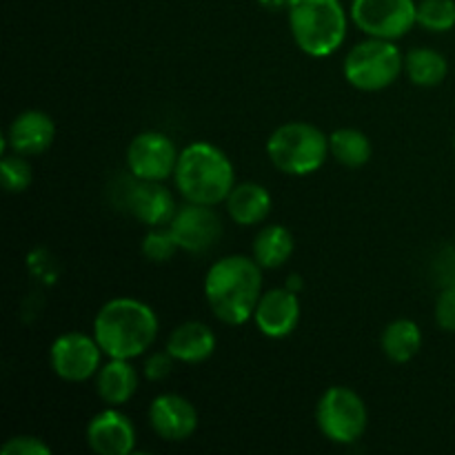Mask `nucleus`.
Listing matches in <instances>:
<instances>
[{"label": "nucleus", "mask_w": 455, "mask_h": 455, "mask_svg": "<svg viewBox=\"0 0 455 455\" xmlns=\"http://www.w3.org/2000/svg\"><path fill=\"white\" fill-rule=\"evenodd\" d=\"M262 296V267L253 258L227 256L213 262L204 278V298L220 323L240 327L253 318Z\"/></svg>", "instance_id": "nucleus-1"}, {"label": "nucleus", "mask_w": 455, "mask_h": 455, "mask_svg": "<svg viewBox=\"0 0 455 455\" xmlns=\"http://www.w3.org/2000/svg\"><path fill=\"white\" fill-rule=\"evenodd\" d=\"M158 315L136 298H114L105 302L93 320V338L105 355L133 360L145 354L158 338Z\"/></svg>", "instance_id": "nucleus-2"}, {"label": "nucleus", "mask_w": 455, "mask_h": 455, "mask_svg": "<svg viewBox=\"0 0 455 455\" xmlns=\"http://www.w3.org/2000/svg\"><path fill=\"white\" fill-rule=\"evenodd\" d=\"M173 180L187 203L213 207L225 203L235 187L234 163L212 142H191L180 151Z\"/></svg>", "instance_id": "nucleus-3"}, {"label": "nucleus", "mask_w": 455, "mask_h": 455, "mask_svg": "<svg viewBox=\"0 0 455 455\" xmlns=\"http://www.w3.org/2000/svg\"><path fill=\"white\" fill-rule=\"evenodd\" d=\"M289 27L298 47L311 58H327L347 38L340 0H289Z\"/></svg>", "instance_id": "nucleus-4"}, {"label": "nucleus", "mask_w": 455, "mask_h": 455, "mask_svg": "<svg viewBox=\"0 0 455 455\" xmlns=\"http://www.w3.org/2000/svg\"><path fill=\"white\" fill-rule=\"evenodd\" d=\"M267 156L287 176H309L329 156V138L315 124L287 123L267 140Z\"/></svg>", "instance_id": "nucleus-5"}, {"label": "nucleus", "mask_w": 455, "mask_h": 455, "mask_svg": "<svg viewBox=\"0 0 455 455\" xmlns=\"http://www.w3.org/2000/svg\"><path fill=\"white\" fill-rule=\"evenodd\" d=\"M342 69L351 87L360 92H382L403 74L404 56L394 40L369 38L347 53Z\"/></svg>", "instance_id": "nucleus-6"}, {"label": "nucleus", "mask_w": 455, "mask_h": 455, "mask_svg": "<svg viewBox=\"0 0 455 455\" xmlns=\"http://www.w3.org/2000/svg\"><path fill=\"white\" fill-rule=\"evenodd\" d=\"M315 420L327 440L336 444H354L367 431L369 413L363 398L349 387H329L318 400Z\"/></svg>", "instance_id": "nucleus-7"}, {"label": "nucleus", "mask_w": 455, "mask_h": 455, "mask_svg": "<svg viewBox=\"0 0 455 455\" xmlns=\"http://www.w3.org/2000/svg\"><path fill=\"white\" fill-rule=\"evenodd\" d=\"M416 0H354L351 20L369 38L398 40L416 25Z\"/></svg>", "instance_id": "nucleus-8"}, {"label": "nucleus", "mask_w": 455, "mask_h": 455, "mask_svg": "<svg viewBox=\"0 0 455 455\" xmlns=\"http://www.w3.org/2000/svg\"><path fill=\"white\" fill-rule=\"evenodd\" d=\"M105 351L93 336L80 331H67L53 340L49 349V364L60 380L87 382L100 371Z\"/></svg>", "instance_id": "nucleus-9"}, {"label": "nucleus", "mask_w": 455, "mask_h": 455, "mask_svg": "<svg viewBox=\"0 0 455 455\" xmlns=\"http://www.w3.org/2000/svg\"><path fill=\"white\" fill-rule=\"evenodd\" d=\"M178 158L176 142L160 132H142L129 142L127 167L138 180H167L176 173Z\"/></svg>", "instance_id": "nucleus-10"}, {"label": "nucleus", "mask_w": 455, "mask_h": 455, "mask_svg": "<svg viewBox=\"0 0 455 455\" xmlns=\"http://www.w3.org/2000/svg\"><path fill=\"white\" fill-rule=\"evenodd\" d=\"M173 238L182 251L207 253L222 235V220L209 204L187 203L178 207L169 222Z\"/></svg>", "instance_id": "nucleus-11"}, {"label": "nucleus", "mask_w": 455, "mask_h": 455, "mask_svg": "<svg viewBox=\"0 0 455 455\" xmlns=\"http://www.w3.org/2000/svg\"><path fill=\"white\" fill-rule=\"evenodd\" d=\"M253 323L262 336L271 340L291 336L300 323V300L296 291L289 287H278L262 293L253 311Z\"/></svg>", "instance_id": "nucleus-12"}, {"label": "nucleus", "mask_w": 455, "mask_h": 455, "mask_svg": "<svg viewBox=\"0 0 455 455\" xmlns=\"http://www.w3.org/2000/svg\"><path fill=\"white\" fill-rule=\"evenodd\" d=\"M149 422L156 435L167 443H182L198 429V411L178 394H163L151 403Z\"/></svg>", "instance_id": "nucleus-13"}, {"label": "nucleus", "mask_w": 455, "mask_h": 455, "mask_svg": "<svg viewBox=\"0 0 455 455\" xmlns=\"http://www.w3.org/2000/svg\"><path fill=\"white\" fill-rule=\"evenodd\" d=\"M87 444L98 455H129L136 449V427L116 407L105 409L89 420Z\"/></svg>", "instance_id": "nucleus-14"}, {"label": "nucleus", "mask_w": 455, "mask_h": 455, "mask_svg": "<svg viewBox=\"0 0 455 455\" xmlns=\"http://www.w3.org/2000/svg\"><path fill=\"white\" fill-rule=\"evenodd\" d=\"M124 204L136 220L147 227H163L176 216L178 204L172 191L156 180H138L129 187Z\"/></svg>", "instance_id": "nucleus-15"}, {"label": "nucleus", "mask_w": 455, "mask_h": 455, "mask_svg": "<svg viewBox=\"0 0 455 455\" xmlns=\"http://www.w3.org/2000/svg\"><path fill=\"white\" fill-rule=\"evenodd\" d=\"M53 138H56V123L52 116L40 109H27L9 124L4 147L29 158V156L44 154L53 145Z\"/></svg>", "instance_id": "nucleus-16"}, {"label": "nucleus", "mask_w": 455, "mask_h": 455, "mask_svg": "<svg viewBox=\"0 0 455 455\" xmlns=\"http://www.w3.org/2000/svg\"><path fill=\"white\" fill-rule=\"evenodd\" d=\"M167 351L185 364L204 363L216 351V333L204 323L191 320V323L178 324L167 340Z\"/></svg>", "instance_id": "nucleus-17"}, {"label": "nucleus", "mask_w": 455, "mask_h": 455, "mask_svg": "<svg viewBox=\"0 0 455 455\" xmlns=\"http://www.w3.org/2000/svg\"><path fill=\"white\" fill-rule=\"evenodd\" d=\"M227 212L240 227L260 225L271 212V194L258 182H240L227 196Z\"/></svg>", "instance_id": "nucleus-18"}, {"label": "nucleus", "mask_w": 455, "mask_h": 455, "mask_svg": "<svg viewBox=\"0 0 455 455\" xmlns=\"http://www.w3.org/2000/svg\"><path fill=\"white\" fill-rule=\"evenodd\" d=\"M96 389L102 403L109 404V407H120V404L129 403L138 391L136 367L129 360L111 358L98 371Z\"/></svg>", "instance_id": "nucleus-19"}, {"label": "nucleus", "mask_w": 455, "mask_h": 455, "mask_svg": "<svg viewBox=\"0 0 455 455\" xmlns=\"http://www.w3.org/2000/svg\"><path fill=\"white\" fill-rule=\"evenodd\" d=\"M293 235L283 225H267L253 238V260L262 269H278L291 258Z\"/></svg>", "instance_id": "nucleus-20"}, {"label": "nucleus", "mask_w": 455, "mask_h": 455, "mask_svg": "<svg viewBox=\"0 0 455 455\" xmlns=\"http://www.w3.org/2000/svg\"><path fill=\"white\" fill-rule=\"evenodd\" d=\"M380 345L391 363L404 364L409 363V360L416 358L418 351L422 349V331L413 320H394V323L387 324V329L382 331Z\"/></svg>", "instance_id": "nucleus-21"}, {"label": "nucleus", "mask_w": 455, "mask_h": 455, "mask_svg": "<svg viewBox=\"0 0 455 455\" xmlns=\"http://www.w3.org/2000/svg\"><path fill=\"white\" fill-rule=\"evenodd\" d=\"M329 154H331L342 167L360 169L371 160L373 147L367 133L354 127H345L336 129V132L329 136Z\"/></svg>", "instance_id": "nucleus-22"}, {"label": "nucleus", "mask_w": 455, "mask_h": 455, "mask_svg": "<svg viewBox=\"0 0 455 455\" xmlns=\"http://www.w3.org/2000/svg\"><path fill=\"white\" fill-rule=\"evenodd\" d=\"M404 71L416 87H438L449 74L447 58L429 47H416L404 56Z\"/></svg>", "instance_id": "nucleus-23"}, {"label": "nucleus", "mask_w": 455, "mask_h": 455, "mask_svg": "<svg viewBox=\"0 0 455 455\" xmlns=\"http://www.w3.org/2000/svg\"><path fill=\"white\" fill-rule=\"evenodd\" d=\"M416 25L434 34H444L455 27V0H420L416 7Z\"/></svg>", "instance_id": "nucleus-24"}, {"label": "nucleus", "mask_w": 455, "mask_h": 455, "mask_svg": "<svg viewBox=\"0 0 455 455\" xmlns=\"http://www.w3.org/2000/svg\"><path fill=\"white\" fill-rule=\"evenodd\" d=\"M0 178H3V187L9 194H22L25 189H29V185L34 182V172H31V164L27 163V156L20 154H4L0 160Z\"/></svg>", "instance_id": "nucleus-25"}, {"label": "nucleus", "mask_w": 455, "mask_h": 455, "mask_svg": "<svg viewBox=\"0 0 455 455\" xmlns=\"http://www.w3.org/2000/svg\"><path fill=\"white\" fill-rule=\"evenodd\" d=\"M178 249L180 247H178L169 225L167 229H164V227H151V231H147V235L142 238V244H140L142 256H145L149 262L172 260L173 253H176Z\"/></svg>", "instance_id": "nucleus-26"}, {"label": "nucleus", "mask_w": 455, "mask_h": 455, "mask_svg": "<svg viewBox=\"0 0 455 455\" xmlns=\"http://www.w3.org/2000/svg\"><path fill=\"white\" fill-rule=\"evenodd\" d=\"M3 455H52V447L36 435H13L0 447Z\"/></svg>", "instance_id": "nucleus-27"}, {"label": "nucleus", "mask_w": 455, "mask_h": 455, "mask_svg": "<svg viewBox=\"0 0 455 455\" xmlns=\"http://www.w3.org/2000/svg\"><path fill=\"white\" fill-rule=\"evenodd\" d=\"M435 323L444 331H455V284H447L435 300Z\"/></svg>", "instance_id": "nucleus-28"}, {"label": "nucleus", "mask_w": 455, "mask_h": 455, "mask_svg": "<svg viewBox=\"0 0 455 455\" xmlns=\"http://www.w3.org/2000/svg\"><path fill=\"white\" fill-rule=\"evenodd\" d=\"M173 355L169 354V351H164V354H154L147 358L145 363V376L149 378V380H164V378L172 373L173 369Z\"/></svg>", "instance_id": "nucleus-29"}, {"label": "nucleus", "mask_w": 455, "mask_h": 455, "mask_svg": "<svg viewBox=\"0 0 455 455\" xmlns=\"http://www.w3.org/2000/svg\"><path fill=\"white\" fill-rule=\"evenodd\" d=\"M453 147H455V136H453Z\"/></svg>", "instance_id": "nucleus-30"}]
</instances>
